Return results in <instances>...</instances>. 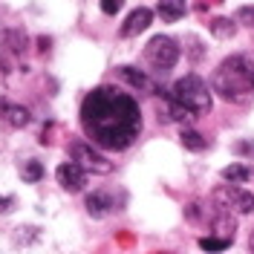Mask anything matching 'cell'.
Returning <instances> with one entry per match:
<instances>
[{"label": "cell", "mask_w": 254, "mask_h": 254, "mask_svg": "<svg viewBox=\"0 0 254 254\" xmlns=\"http://www.w3.org/2000/svg\"><path fill=\"white\" fill-rule=\"evenodd\" d=\"M81 125L95 144L107 150H127L142 130V110L136 98L116 87H95L81 104Z\"/></svg>", "instance_id": "6da1fadb"}, {"label": "cell", "mask_w": 254, "mask_h": 254, "mask_svg": "<svg viewBox=\"0 0 254 254\" xmlns=\"http://www.w3.org/2000/svg\"><path fill=\"white\" fill-rule=\"evenodd\" d=\"M211 90L225 101H246L254 95V61L249 55H231L217 66Z\"/></svg>", "instance_id": "7a4b0ae2"}, {"label": "cell", "mask_w": 254, "mask_h": 254, "mask_svg": "<svg viewBox=\"0 0 254 254\" xmlns=\"http://www.w3.org/2000/svg\"><path fill=\"white\" fill-rule=\"evenodd\" d=\"M174 101L182 104L190 116H202L214 107V95H211V87L199 75H185L174 84Z\"/></svg>", "instance_id": "3957f363"}, {"label": "cell", "mask_w": 254, "mask_h": 254, "mask_svg": "<svg viewBox=\"0 0 254 254\" xmlns=\"http://www.w3.org/2000/svg\"><path fill=\"white\" fill-rule=\"evenodd\" d=\"M144 61L156 69H171L179 61V44L168 35H156L150 38V44L144 47Z\"/></svg>", "instance_id": "277c9868"}, {"label": "cell", "mask_w": 254, "mask_h": 254, "mask_svg": "<svg viewBox=\"0 0 254 254\" xmlns=\"http://www.w3.org/2000/svg\"><path fill=\"white\" fill-rule=\"evenodd\" d=\"M214 202L217 208H225L231 214H252L254 211V193L237 185H222L214 190Z\"/></svg>", "instance_id": "5b68a950"}, {"label": "cell", "mask_w": 254, "mask_h": 254, "mask_svg": "<svg viewBox=\"0 0 254 254\" xmlns=\"http://www.w3.org/2000/svg\"><path fill=\"white\" fill-rule=\"evenodd\" d=\"M69 159H72L78 168L93 171V174H110V171H113L110 162L101 156L93 144H87V142H72V144H69Z\"/></svg>", "instance_id": "8992f818"}, {"label": "cell", "mask_w": 254, "mask_h": 254, "mask_svg": "<svg viewBox=\"0 0 254 254\" xmlns=\"http://www.w3.org/2000/svg\"><path fill=\"white\" fill-rule=\"evenodd\" d=\"M55 179H58V185H61L64 190L78 193V190H84V185H87V171L78 168L75 162H61L58 171H55Z\"/></svg>", "instance_id": "52a82bcc"}, {"label": "cell", "mask_w": 254, "mask_h": 254, "mask_svg": "<svg viewBox=\"0 0 254 254\" xmlns=\"http://www.w3.org/2000/svg\"><path fill=\"white\" fill-rule=\"evenodd\" d=\"M153 23V12L150 9H133L127 20L122 23V38H136V35H142L147 26Z\"/></svg>", "instance_id": "ba28073f"}, {"label": "cell", "mask_w": 254, "mask_h": 254, "mask_svg": "<svg viewBox=\"0 0 254 254\" xmlns=\"http://www.w3.org/2000/svg\"><path fill=\"white\" fill-rule=\"evenodd\" d=\"M188 12V3L185 0H159L156 3V15L165 20V23H174Z\"/></svg>", "instance_id": "9c48e42d"}, {"label": "cell", "mask_w": 254, "mask_h": 254, "mask_svg": "<svg viewBox=\"0 0 254 254\" xmlns=\"http://www.w3.org/2000/svg\"><path fill=\"white\" fill-rule=\"evenodd\" d=\"M113 196L107 190H95L87 196V211H90V217H104V214H110L113 211Z\"/></svg>", "instance_id": "30bf717a"}, {"label": "cell", "mask_w": 254, "mask_h": 254, "mask_svg": "<svg viewBox=\"0 0 254 254\" xmlns=\"http://www.w3.org/2000/svg\"><path fill=\"white\" fill-rule=\"evenodd\" d=\"M208 32H211L214 38H220V41H228V38H234L237 23H234L231 17H211V20H208Z\"/></svg>", "instance_id": "8fae6325"}, {"label": "cell", "mask_w": 254, "mask_h": 254, "mask_svg": "<svg viewBox=\"0 0 254 254\" xmlns=\"http://www.w3.org/2000/svg\"><path fill=\"white\" fill-rule=\"evenodd\" d=\"M119 78L127 81L130 87H136V90H150L153 84H150V78L144 75L142 69H133V66H119Z\"/></svg>", "instance_id": "7c38bea8"}, {"label": "cell", "mask_w": 254, "mask_h": 254, "mask_svg": "<svg viewBox=\"0 0 254 254\" xmlns=\"http://www.w3.org/2000/svg\"><path fill=\"white\" fill-rule=\"evenodd\" d=\"M222 179L231 182V185H240V182H249V179H252V171H249L246 165L234 162V165H225V168H222Z\"/></svg>", "instance_id": "4fadbf2b"}, {"label": "cell", "mask_w": 254, "mask_h": 254, "mask_svg": "<svg viewBox=\"0 0 254 254\" xmlns=\"http://www.w3.org/2000/svg\"><path fill=\"white\" fill-rule=\"evenodd\" d=\"M3 119H6V122H9L12 127H26L32 116H29V110H26V107L9 104V107H6V113H3Z\"/></svg>", "instance_id": "5bb4252c"}, {"label": "cell", "mask_w": 254, "mask_h": 254, "mask_svg": "<svg viewBox=\"0 0 254 254\" xmlns=\"http://www.w3.org/2000/svg\"><path fill=\"white\" fill-rule=\"evenodd\" d=\"M199 249L208 254H217V252H225V249H231V237H199Z\"/></svg>", "instance_id": "9a60e30c"}, {"label": "cell", "mask_w": 254, "mask_h": 254, "mask_svg": "<svg viewBox=\"0 0 254 254\" xmlns=\"http://www.w3.org/2000/svg\"><path fill=\"white\" fill-rule=\"evenodd\" d=\"M20 176H23V182H41L44 179V165L38 159H29V162H23Z\"/></svg>", "instance_id": "2e32d148"}, {"label": "cell", "mask_w": 254, "mask_h": 254, "mask_svg": "<svg viewBox=\"0 0 254 254\" xmlns=\"http://www.w3.org/2000/svg\"><path fill=\"white\" fill-rule=\"evenodd\" d=\"M179 139H182V144H185L188 150H196V153L208 147V142L199 136V133H196V130H182V136H179Z\"/></svg>", "instance_id": "e0dca14e"}, {"label": "cell", "mask_w": 254, "mask_h": 254, "mask_svg": "<svg viewBox=\"0 0 254 254\" xmlns=\"http://www.w3.org/2000/svg\"><path fill=\"white\" fill-rule=\"evenodd\" d=\"M3 44H6L9 49H15V52H20V49L26 47V35L12 29V32H6V35H3Z\"/></svg>", "instance_id": "ac0fdd59"}, {"label": "cell", "mask_w": 254, "mask_h": 254, "mask_svg": "<svg viewBox=\"0 0 254 254\" xmlns=\"http://www.w3.org/2000/svg\"><path fill=\"white\" fill-rule=\"evenodd\" d=\"M237 23L254 26V6H240V9H237Z\"/></svg>", "instance_id": "d6986e66"}, {"label": "cell", "mask_w": 254, "mask_h": 254, "mask_svg": "<svg viewBox=\"0 0 254 254\" xmlns=\"http://www.w3.org/2000/svg\"><path fill=\"white\" fill-rule=\"evenodd\" d=\"M122 6H125V0H101V12L104 15H116Z\"/></svg>", "instance_id": "ffe728a7"}, {"label": "cell", "mask_w": 254, "mask_h": 254, "mask_svg": "<svg viewBox=\"0 0 254 254\" xmlns=\"http://www.w3.org/2000/svg\"><path fill=\"white\" fill-rule=\"evenodd\" d=\"M234 153H240V156H254V142H237L234 144Z\"/></svg>", "instance_id": "44dd1931"}, {"label": "cell", "mask_w": 254, "mask_h": 254, "mask_svg": "<svg viewBox=\"0 0 254 254\" xmlns=\"http://www.w3.org/2000/svg\"><path fill=\"white\" fill-rule=\"evenodd\" d=\"M222 0H196V3H193V9H196V12H205L208 6H220Z\"/></svg>", "instance_id": "7402d4cb"}, {"label": "cell", "mask_w": 254, "mask_h": 254, "mask_svg": "<svg viewBox=\"0 0 254 254\" xmlns=\"http://www.w3.org/2000/svg\"><path fill=\"white\" fill-rule=\"evenodd\" d=\"M6 107H9V104H6V101L0 98V119H3V113H6Z\"/></svg>", "instance_id": "603a6c76"}, {"label": "cell", "mask_w": 254, "mask_h": 254, "mask_svg": "<svg viewBox=\"0 0 254 254\" xmlns=\"http://www.w3.org/2000/svg\"><path fill=\"white\" fill-rule=\"evenodd\" d=\"M249 249H252V252H254V234H252V237H249Z\"/></svg>", "instance_id": "cb8c5ba5"}, {"label": "cell", "mask_w": 254, "mask_h": 254, "mask_svg": "<svg viewBox=\"0 0 254 254\" xmlns=\"http://www.w3.org/2000/svg\"><path fill=\"white\" fill-rule=\"evenodd\" d=\"M0 205H6V199H0Z\"/></svg>", "instance_id": "d4e9b609"}]
</instances>
